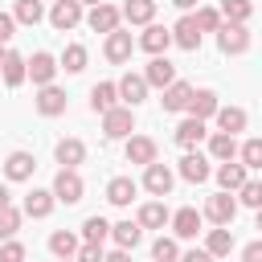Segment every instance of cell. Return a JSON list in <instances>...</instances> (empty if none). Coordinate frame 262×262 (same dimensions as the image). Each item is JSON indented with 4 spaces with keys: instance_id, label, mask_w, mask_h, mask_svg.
<instances>
[{
    "instance_id": "obj_1",
    "label": "cell",
    "mask_w": 262,
    "mask_h": 262,
    "mask_svg": "<svg viewBox=\"0 0 262 262\" xmlns=\"http://www.w3.org/2000/svg\"><path fill=\"white\" fill-rule=\"evenodd\" d=\"M82 192H86V184H82L78 168H61V172L53 176V196H57L61 205H78Z\"/></svg>"
},
{
    "instance_id": "obj_2",
    "label": "cell",
    "mask_w": 262,
    "mask_h": 262,
    "mask_svg": "<svg viewBox=\"0 0 262 262\" xmlns=\"http://www.w3.org/2000/svg\"><path fill=\"white\" fill-rule=\"evenodd\" d=\"M217 49H221L225 57L246 53V49H250V29H246V25H221V29H217Z\"/></svg>"
},
{
    "instance_id": "obj_3",
    "label": "cell",
    "mask_w": 262,
    "mask_h": 262,
    "mask_svg": "<svg viewBox=\"0 0 262 262\" xmlns=\"http://www.w3.org/2000/svg\"><path fill=\"white\" fill-rule=\"evenodd\" d=\"M201 217H209L213 225H233V217H237V196L213 192V196L205 201V213H201Z\"/></svg>"
},
{
    "instance_id": "obj_4",
    "label": "cell",
    "mask_w": 262,
    "mask_h": 262,
    "mask_svg": "<svg viewBox=\"0 0 262 262\" xmlns=\"http://www.w3.org/2000/svg\"><path fill=\"white\" fill-rule=\"evenodd\" d=\"M102 131H106V139H127V135L135 131V111H131V106L106 111V115H102Z\"/></svg>"
},
{
    "instance_id": "obj_5",
    "label": "cell",
    "mask_w": 262,
    "mask_h": 262,
    "mask_svg": "<svg viewBox=\"0 0 262 262\" xmlns=\"http://www.w3.org/2000/svg\"><path fill=\"white\" fill-rule=\"evenodd\" d=\"M156 160H160V147H156L151 135H127V164L147 168V164H156Z\"/></svg>"
},
{
    "instance_id": "obj_6",
    "label": "cell",
    "mask_w": 262,
    "mask_h": 262,
    "mask_svg": "<svg viewBox=\"0 0 262 262\" xmlns=\"http://www.w3.org/2000/svg\"><path fill=\"white\" fill-rule=\"evenodd\" d=\"M172 184H176V176H172V168H168V164H160V160H156V164H147V168H143V188H147L151 196H168V192H172Z\"/></svg>"
},
{
    "instance_id": "obj_7",
    "label": "cell",
    "mask_w": 262,
    "mask_h": 262,
    "mask_svg": "<svg viewBox=\"0 0 262 262\" xmlns=\"http://www.w3.org/2000/svg\"><path fill=\"white\" fill-rule=\"evenodd\" d=\"M57 70H61V66H57V57H53V53H45V49L29 57V78H33V86H37V90H41V86H53V74H57Z\"/></svg>"
},
{
    "instance_id": "obj_8",
    "label": "cell",
    "mask_w": 262,
    "mask_h": 262,
    "mask_svg": "<svg viewBox=\"0 0 262 262\" xmlns=\"http://www.w3.org/2000/svg\"><path fill=\"white\" fill-rule=\"evenodd\" d=\"M119 20H123V12H119L115 4H106V0H102V4H94V8L86 12V25H90L94 33H115V29H119Z\"/></svg>"
},
{
    "instance_id": "obj_9",
    "label": "cell",
    "mask_w": 262,
    "mask_h": 262,
    "mask_svg": "<svg viewBox=\"0 0 262 262\" xmlns=\"http://www.w3.org/2000/svg\"><path fill=\"white\" fill-rule=\"evenodd\" d=\"M139 49H147L151 57H168V45H172V29H164V25H147L143 29V37L135 41Z\"/></svg>"
},
{
    "instance_id": "obj_10",
    "label": "cell",
    "mask_w": 262,
    "mask_h": 262,
    "mask_svg": "<svg viewBox=\"0 0 262 262\" xmlns=\"http://www.w3.org/2000/svg\"><path fill=\"white\" fill-rule=\"evenodd\" d=\"M102 53H106V61H115V66L131 61V53H135V41H131V33H123V29L106 33V45H102Z\"/></svg>"
},
{
    "instance_id": "obj_11",
    "label": "cell",
    "mask_w": 262,
    "mask_h": 262,
    "mask_svg": "<svg viewBox=\"0 0 262 262\" xmlns=\"http://www.w3.org/2000/svg\"><path fill=\"white\" fill-rule=\"evenodd\" d=\"M143 82H147V90H151V86H156V90H168V86L176 82V66H172L168 57H151L147 70H143Z\"/></svg>"
},
{
    "instance_id": "obj_12",
    "label": "cell",
    "mask_w": 262,
    "mask_h": 262,
    "mask_svg": "<svg viewBox=\"0 0 262 262\" xmlns=\"http://www.w3.org/2000/svg\"><path fill=\"white\" fill-rule=\"evenodd\" d=\"M33 106H37V115H45V119L66 115V90H61V86H41L37 98H33Z\"/></svg>"
},
{
    "instance_id": "obj_13",
    "label": "cell",
    "mask_w": 262,
    "mask_h": 262,
    "mask_svg": "<svg viewBox=\"0 0 262 262\" xmlns=\"http://www.w3.org/2000/svg\"><path fill=\"white\" fill-rule=\"evenodd\" d=\"M78 20H82V4H78V0H53V8H49V25H53L57 33L74 29Z\"/></svg>"
},
{
    "instance_id": "obj_14",
    "label": "cell",
    "mask_w": 262,
    "mask_h": 262,
    "mask_svg": "<svg viewBox=\"0 0 262 262\" xmlns=\"http://www.w3.org/2000/svg\"><path fill=\"white\" fill-rule=\"evenodd\" d=\"M115 86H119V98H123V106H131V111H135V106L147 98V82H143V74H123Z\"/></svg>"
},
{
    "instance_id": "obj_15",
    "label": "cell",
    "mask_w": 262,
    "mask_h": 262,
    "mask_svg": "<svg viewBox=\"0 0 262 262\" xmlns=\"http://www.w3.org/2000/svg\"><path fill=\"white\" fill-rule=\"evenodd\" d=\"M53 156H57V164H61V168H78V164H86V143H82V139H74V135H66V139H57Z\"/></svg>"
},
{
    "instance_id": "obj_16",
    "label": "cell",
    "mask_w": 262,
    "mask_h": 262,
    "mask_svg": "<svg viewBox=\"0 0 262 262\" xmlns=\"http://www.w3.org/2000/svg\"><path fill=\"white\" fill-rule=\"evenodd\" d=\"M180 176H184L188 184H205V180L213 176V168H209V160H205L201 151H184V160H180Z\"/></svg>"
},
{
    "instance_id": "obj_17",
    "label": "cell",
    "mask_w": 262,
    "mask_h": 262,
    "mask_svg": "<svg viewBox=\"0 0 262 262\" xmlns=\"http://www.w3.org/2000/svg\"><path fill=\"white\" fill-rule=\"evenodd\" d=\"M217 106H221V98L213 94V90H192V98H188V119H213L217 115Z\"/></svg>"
},
{
    "instance_id": "obj_18",
    "label": "cell",
    "mask_w": 262,
    "mask_h": 262,
    "mask_svg": "<svg viewBox=\"0 0 262 262\" xmlns=\"http://www.w3.org/2000/svg\"><path fill=\"white\" fill-rule=\"evenodd\" d=\"M250 180V168L246 164H217V184H221V192H237L242 184Z\"/></svg>"
},
{
    "instance_id": "obj_19",
    "label": "cell",
    "mask_w": 262,
    "mask_h": 262,
    "mask_svg": "<svg viewBox=\"0 0 262 262\" xmlns=\"http://www.w3.org/2000/svg\"><path fill=\"white\" fill-rule=\"evenodd\" d=\"M201 221H205V217H201L196 209H176L168 225H172V233H176V237H184V242H188V237H196V233H201Z\"/></svg>"
},
{
    "instance_id": "obj_20",
    "label": "cell",
    "mask_w": 262,
    "mask_h": 262,
    "mask_svg": "<svg viewBox=\"0 0 262 262\" xmlns=\"http://www.w3.org/2000/svg\"><path fill=\"white\" fill-rule=\"evenodd\" d=\"M119 12H123L127 25H143V29H147V25L156 20V0H123Z\"/></svg>"
},
{
    "instance_id": "obj_21",
    "label": "cell",
    "mask_w": 262,
    "mask_h": 262,
    "mask_svg": "<svg viewBox=\"0 0 262 262\" xmlns=\"http://www.w3.org/2000/svg\"><path fill=\"white\" fill-rule=\"evenodd\" d=\"M172 45H180V49H201V29H196V20L192 16H180L176 20V29H172Z\"/></svg>"
},
{
    "instance_id": "obj_22",
    "label": "cell",
    "mask_w": 262,
    "mask_h": 262,
    "mask_svg": "<svg viewBox=\"0 0 262 262\" xmlns=\"http://www.w3.org/2000/svg\"><path fill=\"white\" fill-rule=\"evenodd\" d=\"M119 106V86L115 82H98L94 90H90V111L94 115H106V111H115Z\"/></svg>"
},
{
    "instance_id": "obj_23",
    "label": "cell",
    "mask_w": 262,
    "mask_h": 262,
    "mask_svg": "<svg viewBox=\"0 0 262 262\" xmlns=\"http://www.w3.org/2000/svg\"><path fill=\"white\" fill-rule=\"evenodd\" d=\"M188 98H192V86L176 78V82H172V86L164 90V98H160V106H164L168 115H176V111H188Z\"/></svg>"
},
{
    "instance_id": "obj_24",
    "label": "cell",
    "mask_w": 262,
    "mask_h": 262,
    "mask_svg": "<svg viewBox=\"0 0 262 262\" xmlns=\"http://www.w3.org/2000/svg\"><path fill=\"white\" fill-rule=\"evenodd\" d=\"M33 168H37L33 151H12V156L4 160V176H8V180H29Z\"/></svg>"
},
{
    "instance_id": "obj_25",
    "label": "cell",
    "mask_w": 262,
    "mask_h": 262,
    "mask_svg": "<svg viewBox=\"0 0 262 262\" xmlns=\"http://www.w3.org/2000/svg\"><path fill=\"white\" fill-rule=\"evenodd\" d=\"M135 192H139V184H135L131 176H115V180L106 184V201H111V205H119V209H123V205H131V201H135Z\"/></svg>"
},
{
    "instance_id": "obj_26",
    "label": "cell",
    "mask_w": 262,
    "mask_h": 262,
    "mask_svg": "<svg viewBox=\"0 0 262 262\" xmlns=\"http://www.w3.org/2000/svg\"><path fill=\"white\" fill-rule=\"evenodd\" d=\"M53 205H57L53 188H33V192L25 196V213H29V217H49Z\"/></svg>"
},
{
    "instance_id": "obj_27",
    "label": "cell",
    "mask_w": 262,
    "mask_h": 262,
    "mask_svg": "<svg viewBox=\"0 0 262 262\" xmlns=\"http://www.w3.org/2000/svg\"><path fill=\"white\" fill-rule=\"evenodd\" d=\"M135 221H139V229H164V225L172 221V213L164 209V201H147V205L139 209Z\"/></svg>"
},
{
    "instance_id": "obj_28",
    "label": "cell",
    "mask_w": 262,
    "mask_h": 262,
    "mask_svg": "<svg viewBox=\"0 0 262 262\" xmlns=\"http://www.w3.org/2000/svg\"><path fill=\"white\" fill-rule=\"evenodd\" d=\"M78 246H82V242H78L70 229H53V233H49V250H53L57 262H70V258L78 254Z\"/></svg>"
},
{
    "instance_id": "obj_29",
    "label": "cell",
    "mask_w": 262,
    "mask_h": 262,
    "mask_svg": "<svg viewBox=\"0 0 262 262\" xmlns=\"http://www.w3.org/2000/svg\"><path fill=\"white\" fill-rule=\"evenodd\" d=\"M111 237L119 250H135L143 242V229H139V221H119V225H111Z\"/></svg>"
},
{
    "instance_id": "obj_30",
    "label": "cell",
    "mask_w": 262,
    "mask_h": 262,
    "mask_svg": "<svg viewBox=\"0 0 262 262\" xmlns=\"http://www.w3.org/2000/svg\"><path fill=\"white\" fill-rule=\"evenodd\" d=\"M0 78H4L8 86H20V82L29 78V61H25L16 49H8V53H4V74H0Z\"/></svg>"
},
{
    "instance_id": "obj_31",
    "label": "cell",
    "mask_w": 262,
    "mask_h": 262,
    "mask_svg": "<svg viewBox=\"0 0 262 262\" xmlns=\"http://www.w3.org/2000/svg\"><path fill=\"white\" fill-rule=\"evenodd\" d=\"M217 127L225 131V135H237V131H246V111L242 106H217Z\"/></svg>"
},
{
    "instance_id": "obj_32",
    "label": "cell",
    "mask_w": 262,
    "mask_h": 262,
    "mask_svg": "<svg viewBox=\"0 0 262 262\" xmlns=\"http://www.w3.org/2000/svg\"><path fill=\"white\" fill-rule=\"evenodd\" d=\"M205 250H209L213 258H225V254L233 250V229H229V225H217V229H209V237H205Z\"/></svg>"
},
{
    "instance_id": "obj_33",
    "label": "cell",
    "mask_w": 262,
    "mask_h": 262,
    "mask_svg": "<svg viewBox=\"0 0 262 262\" xmlns=\"http://www.w3.org/2000/svg\"><path fill=\"white\" fill-rule=\"evenodd\" d=\"M217 12H221L225 25H246V20L254 16V4H250V0H221Z\"/></svg>"
},
{
    "instance_id": "obj_34",
    "label": "cell",
    "mask_w": 262,
    "mask_h": 262,
    "mask_svg": "<svg viewBox=\"0 0 262 262\" xmlns=\"http://www.w3.org/2000/svg\"><path fill=\"white\" fill-rule=\"evenodd\" d=\"M201 139H205V123H201V119H184V123L176 127V143H180L184 151H192Z\"/></svg>"
},
{
    "instance_id": "obj_35",
    "label": "cell",
    "mask_w": 262,
    "mask_h": 262,
    "mask_svg": "<svg viewBox=\"0 0 262 262\" xmlns=\"http://www.w3.org/2000/svg\"><path fill=\"white\" fill-rule=\"evenodd\" d=\"M209 156H213L217 164H229V160L237 156V139H233V135H225V131H217V135L209 139Z\"/></svg>"
},
{
    "instance_id": "obj_36",
    "label": "cell",
    "mask_w": 262,
    "mask_h": 262,
    "mask_svg": "<svg viewBox=\"0 0 262 262\" xmlns=\"http://www.w3.org/2000/svg\"><path fill=\"white\" fill-rule=\"evenodd\" d=\"M106 237H111V221H106V217H98V213H94V217H86V221H82V242L102 246Z\"/></svg>"
},
{
    "instance_id": "obj_37",
    "label": "cell",
    "mask_w": 262,
    "mask_h": 262,
    "mask_svg": "<svg viewBox=\"0 0 262 262\" xmlns=\"http://www.w3.org/2000/svg\"><path fill=\"white\" fill-rule=\"evenodd\" d=\"M86 57H90V53H86V45H66V53H61V61H57V66H61L66 74H82V70H86Z\"/></svg>"
},
{
    "instance_id": "obj_38",
    "label": "cell",
    "mask_w": 262,
    "mask_h": 262,
    "mask_svg": "<svg viewBox=\"0 0 262 262\" xmlns=\"http://www.w3.org/2000/svg\"><path fill=\"white\" fill-rule=\"evenodd\" d=\"M41 0H16V8H12V20L16 25H41Z\"/></svg>"
},
{
    "instance_id": "obj_39",
    "label": "cell",
    "mask_w": 262,
    "mask_h": 262,
    "mask_svg": "<svg viewBox=\"0 0 262 262\" xmlns=\"http://www.w3.org/2000/svg\"><path fill=\"white\" fill-rule=\"evenodd\" d=\"M151 258H156V262H180V246H176V237H164V233H160V237L151 242Z\"/></svg>"
},
{
    "instance_id": "obj_40",
    "label": "cell",
    "mask_w": 262,
    "mask_h": 262,
    "mask_svg": "<svg viewBox=\"0 0 262 262\" xmlns=\"http://www.w3.org/2000/svg\"><path fill=\"white\" fill-rule=\"evenodd\" d=\"M237 205H250V209H262V180H246L237 188Z\"/></svg>"
},
{
    "instance_id": "obj_41",
    "label": "cell",
    "mask_w": 262,
    "mask_h": 262,
    "mask_svg": "<svg viewBox=\"0 0 262 262\" xmlns=\"http://www.w3.org/2000/svg\"><path fill=\"white\" fill-rule=\"evenodd\" d=\"M192 20H196V29H201V33H217V29L225 25L217 8H196V16H192Z\"/></svg>"
},
{
    "instance_id": "obj_42",
    "label": "cell",
    "mask_w": 262,
    "mask_h": 262,
    "mask_svg": "<svg viewBox=\"0 0 262 262\" xmlns=\"http://www.w3.org/2000/svg\"><path fill=\"white\" fill-rule=\"evenodd\" d=\"M20 217H25V213H20V209H12V205H8V209H0V237H4V242L20 229Z\"/></svg>"
},
{
    "instance_id": "obj_43",
    "label": "cell",
    "mask_w": 262,
    "mask_h": 262,
    "mask_svg": "<svg viewBox=\"0 0 262 262\" xmlns=\"http://www.w3.org/2000/svg\"><path fill=\"white\" fill-rule=\"evenodd\" d=\"M237 156H242L246 168H262V139H246V143L237 147Z\"/></svg>"
},
{
    "instance_id": "obj_44",
    "label": "cell",
    "mask_w": 262,
    "mask_h": 262,
    "mask_svg": "<svg viewBox=\"0 0 262 262\" xmlns=\"http://www.w3.org/2000/svg\"><path fill=\"white\" fill-rule=\"evenodd\" d=\"M106 254H102V246H90V242H82L78 246V254H74V262H102Z\"/></svg>"
},
{
    "instance_id": "obj_45",
    "label": "cell",
    "mask_w": 262,
    "mask_h": 262,
    "mask_svg": "<svg viewBox=\"0 0 262 262\" xmlns=\"http://www.w3.org/2000/svg\"><path fill=\"white\" fill-rule=\"evenodd\" d=\"M0 262H25V246H20V242H12V237H8V242H4V246H0Z\"/></svg>"
},
{
    "instance_id": "obj_46",
    "label": "cell",
    "mask_w": 262,
    "mask_h": 262,
    "mask_svg": "<svg viewBox=\"0 0 262 262\" xmlns=\"http://www.w3.org/2000/svg\"><path fill=\"white\" fill-rule=\"evenodd\" d=\"M12 33H16L12 12H0V45H8V41H12Z\"/></svg>"
},
{
    "instance_id": "obj_47",
    "label": "cell",
    "mask_w": 262,
    "mask_h": 262,
    "mask_svg": "<svg viewBox=\"0 0 262 262\" xmlns=\"http://www.w3.org/2000/svg\"><path fill=\"white\" fill-rule=\"evenodd\" d=\"M242 262H262V242H250L242 250Z\"/></svg>"
},
{
    "instance_id": "obj_48",
    "label": "cell",
    "mask_w": 262,
    "mask_h": 262,
    "mask_svg": "<svg viewBox=\"0 0 262 262\" xmlns=\"http://www.w3.org/2000/svg\"><path fill=\"white\" fill-rule=\"evenodd\" d=\"M180 262H217L209 250H188V254H180Z\"/></svg>"
},
{
    "instance_id": "obj_49",
    "label": "cell",
    "mask_w": 262,
    "mask_h": 262,
    "mask_svg": "<svg viewBox=\"0 0 262 262\" xmlns=\"http://www.w3.org/2000/svg\"><path fill=\"white\" fill-rule=\"evenodd\" d=\"M102 262H131V250H111Z\"/></svg>"
},
{
    "instance_id": "obj_50",
    "label": "cell",
    "mask_w": 262,
    "mask_h": 262,
    "mask_svg": "<svg viewBox=\"0 0 262 262\" xmlns=\"http://www.w3.org/2000/svg\"><path fill=\"white\" fill-rule=\"evenodd\" d=\"M8 205H12V196H8V188L0 184V209H8Z\"/></svg>"
},
{
    "instance_id": "obj_51",
    "label": "cell",
    "mask_w": 262,
    "mask_h": 262,
    "mask_svg": "<svg viewBox=\"0 0 262 262\" xmlns=\"http://www.w3.org/2000/svg\"><path fill=\"white\" fill-rule=\"evenodd\" d=\"M172 4H176V8H184V12H188V8H196V0H172Z\"/></svg>"
},
{
    "instance_id": "obj_52",
    "label": "cell",
    "mask_w": 262,
    "mask_h": 262,
    "mask_svg": "<svg viewBox=\"0 0 262 262\" xmlns=\"http://www.w3.org/2000/svg\"><path fill=\"white\" fill-rule=\"evenodd\" d=\"M78 4H82V8H86V4H90V8H94V4H102V0H78Z\"/></svg>"
},
{
    "instance_id": "obj_53",
    "label": "cell",
    "mask_w": 262,
    "mask_h": 262,
    "mask_svg": "<svg viewBox=\"0 0 262 262\" xmlns=\"http://www.w3.org/2000/svg\"><path fill=\"white\" fill-rule=\"evenodd\" d=\"M4 53H8V49H0V74H4Z\"/></svg>"
},
{
    "instance_id": "obj_54",
    "label": "cell",
    "mask_w": 262,
    "mask_h": 262,
    "mask_svg": "<svg viewBox=\"0 0 262 262\" xmlns=\"http://www.w3.org/2000/svg\"><path fill=\"white\" fill-rule=\"evenodd\" d=\"M258 229H262V209H258Z\"/></svg>"
},
{
    "instance_id": "obj_55",
    "label": "cell",
    "mask_w": 262,
    "mask_h": 262,
    "mask_svg": "<svg viewBox=\"0 0 262 262\" xmlns=\"http://www.w3.org/2000/svg\"><path fill=\"white\" fill-rule=\"evenodd\" d=\"M70 262H74V258H70Z\"/></svg>"
}]
</instances>
